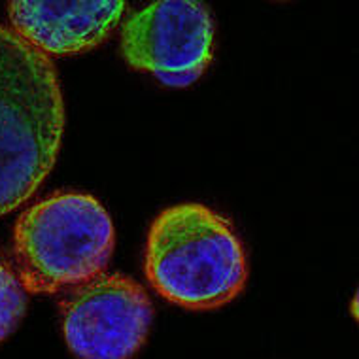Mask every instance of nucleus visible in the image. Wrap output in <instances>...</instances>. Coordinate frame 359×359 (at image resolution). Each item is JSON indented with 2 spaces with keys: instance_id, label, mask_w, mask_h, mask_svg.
<instances>
[{
  "instance_id": "1",
  "label": "nucleus",
  "mask_w": 359,
  "mask_h": 359,
  "mask_svg": "<svg viewBox=\"0 0 359 359\" xmlns=\"http://www.w3.org/2000/svg\"><path fill=\"white\" fill-rule=\"evenodd\" d=\"M65 102L55 65L0 25V216L23 206L55 165Z\"/></svg>"
},
{
  "instance_id": "2",
  "label": "nucleus",
  "mask_w": 359,
  "mask_h": 359,
  "mask_svg": "<svg viewBox=\"0 0 359 359\" xmlns=\"http://www.w3.org/2000/svg\"><path fill=\"white\" fill-rule=\"evenodd\" d=\"M146 278L170 303L212 310L244 290L248 261L227 217L197 203L170 206L151 223Z\"/></svg>"
},
{
  "instance_id": "3",
  "label": "nucleus",
  "mask_w": 359,
  "mask_h": 359,
  "mask_svg": "<svg viewBox=\"0 0 359 359\" xmlns=\"http://www.w3.org/2000/svg\"><path fill=\"white\" fill-rule=\"evenodd\" d=\"M114 244L110 214L83 193L43 198L19 216L13 229L19 278L31 293L72 290L99 276Z\"/></svg>"
},
{
  "instance_id": "4",
  "label": "nucleus",
  "mask_w": 359,
  "mask_h": 359,
  "mask_svg": "<svg viewBox=\"0 0 359 359\" xmlns=\"http://www.w3.org/2000/svg\"><path fill=\"white\" fill-rule=\"evenodd\" d=\"M121 53L129 67L149 72L163 86H191L214 57L210 10L197 0H161L130 13Z\"/></svg>"
},
{
  "instance_id": "5",
  "label": "nucleus",
  "mask_w": 359,
  "mask_h": 359,
  "mask_svg": "<svg viewBox=\"0 0 359 359\" xmlns=\"http://www.w3.org/2000/svg\"><path fill=\"white\" fill-rule=\"evenodd\" d=\"M154 304L123 274H99L62 301V333L78 359H130L144 346Z\"/></svg>"
},
{
  "instance_id": "6",
  "label": "nucleus",
  "mask_w": 359,
  "mask_h": 359,
  "mask_svg": "<svg viewBox=\"0 0 359 359\" xmlns=\"http://www.w3.org/2000/svg\"><path fill=\"white\" fill-rule=\"evenodd\" d=\"M125 2H10L12 31L43 55H76L106 42Z\"/></svg>"
},
{
  "instance_id": "7",
  "label": "nucleus",
  "mask_w": 359,
  "mask_h": 359,
  "mask_svg": "<svg viewBox=\"0 0 359 359\" xmlns=\"http://www.w3.org/2000/svg\"><path fill=\"white\" fill-rule=\"evenodd\" d=\"M29 306V291L12 269L0 261V342L18 329Z\"/></svg>"
}]
</instances>
